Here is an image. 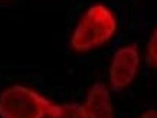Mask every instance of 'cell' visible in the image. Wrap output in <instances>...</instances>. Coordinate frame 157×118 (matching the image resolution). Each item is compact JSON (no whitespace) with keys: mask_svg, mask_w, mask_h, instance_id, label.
<instances>
[{"mask_svg":"<svg viewBox=\"0 0 157 118\" xmlns=\"http://www.w3.org/2000/svg\"><path fill=\"white\" fill-rule=\"evenodd\" d=\"M119 30L116 13L108 5L94 2L80 14L71 32L69 46L78 54L89 53L109 44Z\"/></svg>","mask_w":157,"mask_h":118,"instance_id":"cell-1","label":"cell"},{"mask_svg":"<svg viewBox=\"0 0 157 118\" xmlns=\"http://www.w3.org/2000/svg\"><path fill=\"white\" fill-rule=\"evenodd\" d=\"M56 104L32 86L14 84L0 93V118H50Z\"/></svg>","mask_w":157,"mask_h":118,"instance_id":"cell-2","label":"cell"},{"mask_svg":"<svg viewBox=\"0 0 157 118\" xmlns=\"http://www.w3.org/2000/svg\"><path fill=\"white\" fill-rule=\"evenodd\" d=\"M145 59L143 48L129 42L117 47L110 55L106 71L107 85L115 92H122L138 79Z\"/></svg>","mask_w":157,"mask_h":118,"instance_id":"cell-3","label":"cell"},{"mask_svg":"<svg viewBox=\"0 0 157 118\" xmlns=\"http://www.w3.org/2000/svg\"><path fill=\"white\" fill-rule=\"evenodd\" d=\"M113 92L105 82H96L88 87L82 103L88 118H116Z\"/></svg>","mask_w":157,"mask_h":118,"instance_id":"cell-4","label":"cell"},{"mask_svg":"<svg viewBox=\"0 0 157 118\" xmlns=\"http://www.w3.org/2000/svg\"><path fill=\"white\" fill-rule=\"evenodd\" d=\"M50 118H88L82 103H57Z\"/></svg>","mask_w":157,"mask_h":118,"instance_id":"cell-5","label":"cell"},{"mask_svg":"<svg viewBox=\"0 0 157 118\" xmlns=\"http://www.w3.org/2000/svg\"><path fill=\"white\" fill-rule=\"evenodd\" d=\"M143 50L146 63L157 70V24L151 32Z\"/></svg>","mask_w":157,"mask_h":118,"instance_id":"cell-6","label":"cell"},{"mask_svg":"<svg viewBox=\"0 0 157 118\" xmlns=\"http://www.w3.org/2000/svg\"><path fill=\"white\" fill-rule=\"evenodd\" d=\"M136 118H157V109H148L144 110Z\"/></svg>","mask_w":157,"mask_h":118,"instance_id":"cell-7","label":"cell"}]
</instances>
